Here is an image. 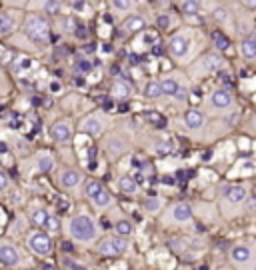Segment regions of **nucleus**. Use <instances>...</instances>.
Returning a JSON list of instances; mask_svg holds the SVG:
<instances>
[{
	"instance_id": "nucleus-1",
	"label": "nucleus",
	"mask_w": 256,
	"mask_h": 270,
	"mask_svg": "<svg viewBox=\"0 0 256 270\" xmlns=\"http://www.w3.org/2000/svg\"><path fill=\"white\" fill-rule=\"evenodd\" d=\"M210 46V36L202 26L196 24H182L174 32H170L164 40V50L168 60L174 62L176 68H188L198 58L202 56Z\"/></svg>"
},
{
	"instance_id": "nucleus-2",
	"label": "nucleus",
	"mask_w": 256,
	"mask_h": 270,
	"mask_svg": "<svg viewBox=\"0 0 256 270\" xmlns=\"http://www.w3.org/2000/svg\"><path fill=\"white\" fill-rule=\"evenodd\" d=\"M52 34H54L52 18L26 10L22 28L14 36H10L8 40H4V44H8L10 48H14L20 54L40 56V54L48 52V48L52 44Z\"/></svg>"
},
{
	"instance_id": "nucleus-3",
	"label": "nucleus",
	"mask_w": 256,
	"mask_h": 270,
	"mask_svg": "<svg viewBox=\"0 0 256 270\" xmlns=\"http://www.w3.org/2000/svg\"><path fill=\"white\" fill-rule=\"evenodd\" d=\"M250 200V184L238 180H226L216 186V210L222 220H236L244 216V208Z\"/></svg>"
},
{
	"instance_id": "nucleus-4",
	"label": "nucleus",
	"mask_w": 256,
	"mask_h": 270,
	"mask_svg": "<svg viewBox=\"0 0 256 270\" xmlns=\"http://www.w3.org/2000/svg\"><path fill=\"white\" fill-rule=\"evenodd\" d=\"M62 232L72 244H76L80 248H94L96 242L102 238V228H100L98 218L92 212H86V210L70 214L64 220Z\"/></svg>"
},
{
	"instance_id": "nucleus-5",
	"label": "nucleus",
	"mask_w": 256,
	"mask_h": 270,
	"mask_svg": "<svg viewBox=\"0 0 256 270\" xmlns=\"http://www.w3.org/2000/svg\"><path fill=\"white\" fill-rule=\"evenodd\" d=\"M210 120H224L238 114V98L228 86H216L208 90L198 104Z\"/></svg>"
},
{
	"instance_id": "nucleus-6",
	"label": "nucleus",
	"mask_w": 256,
	"mask_h": 270,
	"mask_svg": "<svg viewBox=\"0 0 256 270\" xmlns=\"http://www.w3.org/2000/svg\"><path fill=\"white\" fill-rule=\"evenodd\" d=\"M162 90H164V100H170L172 104H178L182 108L190 106L188 102L192 98V82L190 76L186 74L184 68H172L166 70L158 76Z\"/></svg>"
},
{
	"instance_id": "nucleus-7",
	"label": "nucleus",
	"mask_w": 256,
	"mask_h": 270,
	"mask_svg": "<svg viewBox=\"0 0 256 270\" xmlns=\"http://www.w3.org/2000/svg\"><path fill=\"white\" fill-rule=\"evenodd\" d=\"M240 2H226V0H204V14L230 38H238L236 30V14H238Z\"/></svg>"
},
{
	"instance_id": "nucleus-8",
	"label": "nucleus",
	"mask_w": 256,
	"mask_h": 270,
	"mask_svg": "<svg viewBox=\"0 0 256 270\" xmlns=\"http://www.w3.org/2000/svg\"><path fill=\"white\" fill-rule=\"evenodd\" d=\"M180 130L186 136H190L196 142H208L210 134V118L204 114V110L200 106H186L180 112Z\"/></svg>"
},
{
	"instance_id": "nucleus-9",
	"label": "nucleus",
	"mask_w": 256,
	"mask_h": 270,
	"mask_svg": "<svg viewBox=\"0 0 256 270\" xmlns=\"http://www.w3.org/2000/svg\"><path fill=\"white\" fill-rule=\"evenodd\" d=\"M226 66H228V62H226V58H224V54L220 50H206L202 56H198L190 66L184 68V70L190 76L192 82L196 84V82L208 80L210 76L220 74Z\"/></svg>"
},
{
	"instance_id": "nucleus-10",
	"label": "nucleus",
	"mask_w": 256,
	"mask_h": 270,
	"mask_svg": "<svg viewBox=\"0 0 256 270\" xmlns=\"http://www.w3.org/2000/svg\"><path fill=\"white\" fill-rule=\"evenodd\" d=\"M116 128V120L112 114H108L102 108H92L86 114H82L78 118V132L86 134L94 140H100L102 136H106L110 130Z\"/></svg>"
},
{
	"instance_id": "nucleus-11",
	"label": "nucleus",
	"mask_w": 256,
	"mask_h": 270,
	"mask_svg": "<svg viewBox=\"0 0 256 270\" xmlns=\"http://www.w3.org/2000/svg\"><path fill=\"white\" fill-rule=\"evenodd\" d=\"M196 220L194 204L188 200H172L158 216L160 228H188Z\"/></svg>"
},
{
	"instance_id": "nucleus-12",
	"label": "nucleus",
	"mask_w": 256,
	"mask_h": 270,
	"mask_svg": "<svg viewBox=\"0 0 256 270\" xmlns=\"http://www.w3.org/2000/svg\"><path fill=\"white\" fill-rule=\"evenodd\" d=\"M82 198L88 203V206L96 214H110L116 206L110 188L98 178H88L86 180V184L82 188Z\"/></svg>"
},
{
	"instance_id": "nucleus-13",
	"label": "nucleus",
	"mask_w": 256,
	"mask_h": 270,
	"mask_svg": "<svg viewBox=\"0 0 256 270\" xmlns=\"http://www.w3.org/2000/svg\"><path fill=\"white\" fill-rule=\"evenodd\" d=\"M34 262V256L10 237L0 238V264L4 270H24Z\"/></svg>"
},
{
	"instance_id": "nucleus-14",
	"label": "nucleus",
	"mask_w": 256,
	"mask_h": 270,
	"mask_svg": "<svg viewBox=\"0 0 256 270\" xmlns=\"http://www.w3.org/2000/svg\"><path fill=\"white\" fill-rule=\"evenodd\" d=\"M24 214L28 216L32 228H40L50 234H60L64 230V220L46 204H28Z\"/></svg>"
},
{
	"instance_id": "nucleus-15",
	"label": "nucleus",
	"mask_w": 256,
	"mask_h": 270,
	"mask_svg": "<svg viewBox=\"0 0 256 270\" xmlns=\"http://www.w3.org/2000/svg\"><path fill=\"white\" fill-rule=\"evenodd\" d=\"M54 176V184L58 186V190L64 194H80L82 196V188L88 180L86 172L74 164H60L56 172L52 174Z\"/></svg>"
},
{
	"instance_id": "nucleus-16",
	"label": "nucleus",
	"mask_w": 256,
	"mask_h": 270,
	"mask_svg": "<svg viewBox=\"0 0 256 270\" xmlns=\"http://www.w3.org/2000/svg\"><path fill=\"white\" fill-rule=\"evenodd\" d=\"M100 150L110 162H116L120 158H126V154L132 150V138L128 136L126 130L116 126L114 130L100 138Z\"/></svg>"
},
{
	"instance_id": "nucleus-17",
	"label": "nucleus",
	"mask_w": 256,
	"mask_h": 270,
	"mask_svg": "<svg viewBox=\"0 0 256 270\" xmlns=\"http://www.w3.org/2000/svg\"><path fill=\"white\" fill-rule=\"evenodd\" d=\"M24 248L30 252L34 258L38 260H48L56 252V242L54 234L40 230V228H30L24 237Z\"/></svg>"
},
{
	"instance_id": "nucleus-18",
	"label": "nucleus",
	"mask_w": 256,
	"mask_h": 270,
	"mask_svg": "<svg viewBox=\"0 0 256 270\" xmlns=\"http://www.w3.org/2000/svg\"><path fill=\"white\" fill-rule=\"evenodd\" d=\"M228 264L234 270H256V240H238L228 250Z\"/></svg>"
},
{
	"instance_id": "nucleus-19",
	"label": "nucleus",
	"mask_w": 256,
	"mask_h": 270,
	"mask_svg": "<svg viewBox=\"0 0 256 270\" xmlns=\"http://www.w3.org/2000/svg\"><path fill=\"white\" fill-rule=\"evenodd\" d=\"M132 238H124L116 232L112 234H102V238L96 242L94 246V252L100 256V258H112V260H118L122 256H126L130 252V242Z\"/></svg>"
},
{
	"instance_id": "nucleus-20",
	"label": "nucleus",
	"mask_w": 256,
	"mask_h": 270,
	"mask_svg": "<svg viewBox=\"0 0 256 270\" xmlns=\"http://www.w3.org/2000/svg\"><path fill=\"white\" fill-rule=\"evenodd\" d=\"M78 132V120L72 116H60L48 126V138L56 146H70Z\"/></svg>"
},
{
	"instance_id": "nucleus-21",
	"label": "nucleus",
	"mask_w": 256,
	"mask_h": 270,
	"mask_svg": "<svg viewBox=\"0 0 256 270\" xmlns=\"http://www.w3.org/2000/svg\"><path fill=\"white\" fill-rule=\"evenodd\" d=\"M24 18H26V10L2 6L0 8V40L4 42L18 32L24 24Z\"/></svg>"
},
{
	"instance_id": "nucleus-22",
	"label": "nucleus",
	"mask_w": 256,
	"mask_h": 270,
	"mask_svg": "<svg viewBox=\"0 0 256 270\" xmlns=\"http://www.w3.org/2000/svg\"><path fill=\"white\" fill-rule=\"evenodd\" d=\"M148 28H152V18L144 12H140V10L126 16L124 20H120L116 24V32L120 38H134L138 34L146 32Z\"/></svg>"
},
{
	"instance_id": "nucleus-23",
	"label": "nucleus",
	"mask_w": 256,
	"mask_h": 270,
	"mask_svg": "<svg viewBox=\"0 0 256 270\" xmlns=\"http://www.w3.org/2000/svg\"><path fill=\"white\" fill-rule=\"evenodd\" d=\"M22 164H30V170L28 174L36 172V174H54L58 164H56V156L50 152V150H36L34 154H30L28 158L22 160Z\"/></svg>"
},
{
	"instance_id": "nucleus-24",
	"label": "nucleus",
	"mask_w": 256,
	"mask_h": 270,
	"mask_svg": "<svg viewBox=\"0 0 256 270\" xmlns=\"http://www.w3.org/2000/svg\"><path fill=\"white\" fill-rule=\"evenodd\" d=\"M174 8L178 10V14L182 16V20L186 24H198V20L204 14V0H172Z\"/></svg>"
},
{
	"instance_id": "nucleus-25",
	"label": "nucleus",
	"mask_w": 256,
	"mask_h": 270,
	"mask_svg": "<svg viewBox=\"0 0 256 270\" xmlns=\"http://www.w3.org/2000/svg\"><path fill=\"white\" fill-rule=\"evenodd\" d=\"M28 12H38V14H44V16H48V18H58V16H62L66 12H70L68 10V4L64 2V0H30L28 2V8H26Z\"/></svg>"
},
{
	"instance_id": "nucleus-26",
	"label": "nucleus",
	"mask_w": 256,
	"mask_h": 270,
	"mask_svg": "<svg viewBox=\"0 0 256 270\" xmlns=\"http://www.w3.org/2000/svg\"><path fill=\"white\" fill-rule=\"evenodd\" d=\"M108 94L110 98L116 102H124L134 98L136 94V86L132 80H128L126 76H114L112 82H110V88H108Z\"/></svg>"
},
{
	"instance_id": "nucleus-27",
	"label": "nucleus",
	"mask_w": 256,
	"mask_h": 270,
	"mask_svg": "<svg viewBox=\"0 0 256 270\" xmlns=\"http://www.w3.org/2000/svg\"><path fill=\"white\" fill-rule=\"evenodd\" d=\"M114 188H116L118 194H122V196H126V198H138L140 192H142L138 180H136L130 172H122V174L116 176V180H114Z\"/></svg>"
},
{
	"instance_id": "nucleus-28",
	"label": "nucleus",
	"mask_w": 256,
	"mask_h": 270,
	"mask_svg": "<svg viewBox=\"0 0 256 270\" xmlns=\"http://www.w3.org/2000/svg\"><path fill=\"white\" fill-rule=\"evenodd\" d=\"M106 6L108 12L116 18V24L130 14L138 12V0H106Z\"/></svg>"
},
{
	"instance_id": "nucleus-29",
	"label": "nucleus",
	"mask_w": 256,
	"mask_h": 270,
	"mask_svg": "<svg viewBox=\"0 0 256 270\" xmlns=\"http://www.w3.org/2000/svg\"><path fill=\"white\" fill-rule=\"evenodd\" d=\"M152 24L156 26V30H162V32H166V36L170 32H174L178 26H182L184 24V20H182V16H176V12H168V10H164V12H158L154 18H152Z\"/></svg>"
},
{
	"instance_id": "nucleus-30",
	"label": "nucleus",
	"mask_w": 256,
	"mask_h": 270,
	"mask_svg": "<svg viewBox=\"0 0 256 270\" xmlns=\"http://www.w3.org/2000/svg\"><path fill=\"white\" fill-rule=\"evenodd\" d=\"M52 24H54V32L62 34V36H78V30H80V18L74 16L72 12H66L62 16L54 18Z\"/></svg>"
},
{
	"instance_id": "nucleus-31",
	"label": "nucleus",
	"mask_w": 256,
	"mask_h": 270,
	"mask_svg": "<svg viewBox=\"0 0 256 270\" xmlns=\"http://www.w3.org/2000/svg\"><path fill=\"white\" fill-rule=\"evenodd\" d=\"M166 206H168V200L164 196H158V194H146L140 198V210L152 218H158Z\"/></svg>"
},
{
	"instance_id": "nucleus-32",
	"label": "nucleus",
	"mask_w": 256,
	"mask_h": 270,
	"mask_svg": "<svg viewBox=\"0 0 256 270\" xmlns=\"http://www.w3.org/2000/svg\"><path fill=\"white\" fill-rule=\"evenodd\" d=\"M236 52L238 56L248 62V64H256V36H244V38H238V44H236Z\"/></svg>"
},
{
	"instance_id": "nucleus-33",
	"label": "nucleus",
	"mask_w": 256,
	"mask_h": 270,
	"mask_svg": "<svg viewBox=\"0 0 256 270\" xmlns=\"http://www.w3.org/2000/svg\"><path fill=\"white\" fill-rule=\"evenodd\" d=\"M140 96L148 102L164 100V90H162V84H160L158 78H148L144 82V86L140 88Z\"/></svg>"
},
{
	"instance_id": "nucleus-34",
	"label": "nucleus",
	"mask_w": 256,
	"mask_h": 270,
	"mask_svg": "<svg viewBox=\"0 0 256 270\" xmlns=\"http://www.w3.org/2000/svg\"><path fill=\"white\" fill-rule=\"evenodd\" d=\"M112 230L116 232V234H120V237L124 238H132L136 234V224H134V220L126 216V214H118L114 220H112Z\"/></svg>"
},
{
	"instance_id": "nucleus-35",
	"label": "nucleus",
	"mask_w": 256,
	"mask_h": 270,
	"mask_svg": "<svg viewBox=\"0 0 256 270\" xmlns=\"http://www.w3.org/2000/svg\"><path fill=\"white\" fill-rule=\"evenodd\" d=\"M172 148H174V144L168 138H154L150 142V154H154L156 158H164V156L172 154Z\"/></svg>"
},
{
	"instance_id": "nucleus-36",
	"label": "nucleus",
	"mask_w": 256,
	"mask_h": 270,
	"mask_svg": "<svg viewBox=\"0 0 256 270\" xmlns=\"http://www.w3.org/2000/svg\"><path fill=\"white\" fill-rule=\"evenodd\" d=\"M66 4H68V10L78 18L92 14V2L90 0H66Z\"/></svg>"
},
{
	"instance_id": "nucleus-37",
	"label": "nucleus",
	"mask_w": 256,
	"mask_h": 270,
	"mask_svg": "<svg viewBox=\"0 0 256 270\" xmlns=\"http://www.w3.org/2000/svg\"><path fill=\"white\" fill-rule=\"evenodd\" d=\"M60 264H62L64 270H90L86 264H82V262H78L76 258H72L70 254H62V256H60Z\"/></svg>"
},
{
	"instance_id": "nucleus-38",
	"label": "nucleus",
	"mask_w": 256,
	"mask_h": 270,
	"mask_svg": "<svg viewBox=\"0 0 256 270\" xmlns=\"http://www.w3.org/2000/svg\"><path fill=\"white\" fill-rule=\"evenodd\" d=\"M74 70L80 72V74H88V72L92 70V62L80 56V58H76V62H74Z\"/></svg>"
},
{
	"instance_id": "nucleus-39",
	"label": "nucleus",
	"mask_w": 256,
	"mask_h": 270,
	"mask_svg": "<svg viewBox=\"0 0 256 270\" xmlns=\"http://www.w3.org/2000/svg\"><path fill=\"white\" fill-rule=\"evenodd\" d=\"M244 134L256 138V110L248 116V120L244 122Z\"/></svg>"
},
{
	"instance_id": "nucleus-40",
	"label": "nucleus",
	"mask_w": 256,
	"mask_h": 270,
	"mask_svg": "<svg viewBox=\"0 0 256 270\" xmlns=\"http://www.w3.org/2000/svg\"><path fill=\"white\" fill-rule=\"evenodd\" d=\"M10 184H12L10 174H8L6 170H0V190H2L4 194H8V192H10Z\"/></svg>"
},
{
	"instance_id": "nucleus-41",
	"label": "nucleus",
	"mask_w": 256,
	"mask_h": 270,
	"mask_svg": "<svg viewBox=\"0 0 256 270\" xmlns=\"http://www.w3.org/2000/svg\"><path fill=\"white\" fill-rule=\"evenodd\" d=\"M0 2H2V6H8V8H22V10H26L30 0H0Z\"/></svg>"
},
{
	"instance_id": "nucleus-42",
	"label": "nucleus",
	"mask_w": 256,
	"mask_h": 270,
	"mask_svg": "<svg viewBox=\"0 0 256 270\" xmlns=\"http://www.w3.org/2000/svg\"><path fill=\"white\" fill-rule=\"evenodd\" d=\"M244 216H252V218L256 216V198H252V196H250V200L244 208Z\"/></svg>"
},
{
	"instance_id": "nucleus-43",
	"label": "nucleus",
	"mask_w": 256,
	"mask_h": 270,
	"mask_svg": "<svg viewBox=\"0 0 256 270\" xmlns=\"http://www.w3.org/2000/svg\"><path fill=\"white\" fill-rule=\"evenodd\" d=\"M244 8H248V10H252V12H256V0H238Z\"/></svg>"
},
{
	"instance_id": "nucleus-44",
	"label": "nucleus",
	"mask_w": 256,
	"mask_h": 270,
	"mask_svg": "<svg viewBox=\"0 0 256 270\" xmlns=\"http://www.w3.org/2000/svg\"><path fill=\"white\" fill-rule=\"evenodd\" d=\"M214 270H234V268H232L230 264H222V266H216Z\"/></svg>"
},
{
	"instance_id": "nucleus-45",
	"label": "nucleus",
	"mask_w": 256,
	"mask_h": 270,
	"mask_svg": "<svg viewBox=\"0 0 256 270\" xmlns=\"http://www.w3.org/2000/svg\"><path fill=\"white\" fill-rule=\"evenodd\" d=\"M176 270H192L190 266H180V268H176Z\"/></svg>"
}]
</instances>
